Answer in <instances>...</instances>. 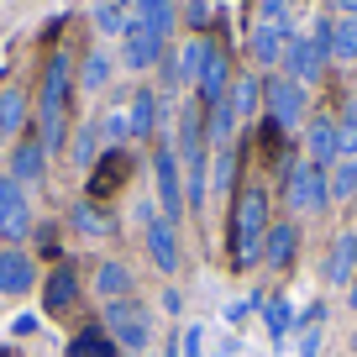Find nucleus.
Returning <instances> with one entry per match:
<instances>
[{
	"label": "nucleus",
	"instance_id": "1",
	"mask_svg": "<svg viewBox=\"0 0 357 357\" xmlns=\"http://www.w3.org/2000/svg\"><path fill=\"white\" fill-rule=\"evenodd\" d=\"M263 221H268V190L263 184H247V190H236V211H231V252L236 263H257L263 257Z\"/></svg>",
	"mask_w": 357,
	"mask_h": 357
},
{
	"label": "nucleus",
	"instance_id": "2",
	"mask_svg": "<svg viewBox=\"0 0 357 357\" xmlns=\"http://www.w3.org/2000/svg\"><path fill=\"white\" fill-rule=\"evenodd\" d=\"M68 95H74V68L63 53H53V63L43 74V147H53V153L68 137Z\"/></svg>",
	"mask_w": 357,
	"mask_h": 357
},
{
	"label": "nucleus",
	"instance_id": "3",
	"mask_svg": "<svg viewBox=\"0 0 357 357\" xmlns=\"http://www.w3.org/2000/svg\"><path fill=\"white\" fill-rule=\"evenodd\" d=\"M105 336H111L116 347L142 357L147 347H153V321H147V310L137 300H111L105 305Z\"/></svg>",
	"mask_w": 357,
	"mask_h": 357
},
{
	"label": "nucleus",
	"instance_id": "4",
	"mask_svg": "<svg viewBox=\"0 0 357 357\" xmlns=\"http://www.w3.org/2000/svg\"><path fill=\"white\" fill-rule=\"evenodd\" d=\"M331 205V190H326V174L315 163H294L289 168V211H305V215H321Z\"/></svg>",
	"mask_w": 357,
	"mask_h": 357
},
{
	"label": "nucleus",
	"instance_id": "5",
	"mask_svg": "<svg viewBox=\"0 0 357 357\" xmlns=\"http://www.w3.org/2000/svg\"><path fill=\"white\" fill-rule=\"evenodd\" d=\"M26 231H32V205H26V190L6 174L0 178V236H6V242H22Z\"/></svg>",
	"mask_w": 357,
	"mask_h": 357
},
{
	"label": "nucleus",
	"instance_id": "6",
	"mask_svg": "<svg viewBox=\"0 0 357 357\" xmlns=\"http://www.w3.org/2000/svg\"><path fill=\"white\" fill-rule=\"evenodd\" d=\"M326 47H315L310 37H289V47H284V68H289V74L284 79H294V84H321V74H326Z\"/></svg>",
	"mask_w": 357,
	"mask_h": 357
},
{
	"label": "nucleus",
	"instance_id": "7",
	"mask_svg": "<svg viewBox=\"0 0 357 357\" xmlns=\"http://www.w3.org/2000/svg\"><path fill=\"white\" fill-rule=\"evenodd\" d=\"M158 168V205H163V221H178V211H184V190H178V147L163 142L153 158Z\"/></svg>",
	"mask_w": 357,
	"mask_h": 357
},
{
	"label": "nucleus",
	"instance_id": "8",
	"mask_svg": "<svg viewBox=\"0 0 357 357\" xmlns=\"http://www.w3.org/2000/svg\"><path fill=\"white\" fill-rule=\"evenodd\" d=\"M163 53H168L163 37H153L147 26H137V22L126 26V37H121V63H126V68H137V74H142V68L163 63Z\"/></svg>",
	"mask_w": 357,
	"mask_h": 357
},
{
	"label": "nucleus",
	"instance_id": "9",
	"mask_svg": "<svg viewBox=\"0 0 357 357\" xmlns=\"http://www.w3.org/2000/svg\"><path fill=\"white\" fill-rule=\"evenodd\" d=\"M268 116L289 132V126H300L305 116V89L294 84V79H279V84H268Z\"/></svg>",
	"mask_w": 357,
	"mask_h": 357
},
{
	"label": "nucleus",
	"instance_id": "10",
	"mask_svg": "<svg viewBox=\"0 0 357 357\" xmlns=\"http://www.w3.org/2000/svg\"><path fill=\"white\" fill-rule=\"evenodd\" d=\"M284 47H289V26H284V22H257L252 26V58L263 68L284 63Z\"/></svg>",
	"mask_w": 357,
	"mask_h": 357
},
{
	"label": "nucleus",
	"instance_id": "11",
	"mask_svg": "<svg viewBox=\"0 0 357 357\" xmlns=\"http://www.w3.org/2000/svg\"><path fill=\"white\" fill-rule=\"evenodd\" d=\"M352 273H357V231H347V236H336L331 252H326V284L347 289V284H352Z\"/></svg>",
	"mask_w": 357,
	"mask_h": 357
},
{
	"label": "nucleus",
	"instance_id": "12",
	"mask_svg": "<svg viewBox=\"0 0 357 357\" xmlns=\"http://www.w3.org/2000/svg\"><path fill=\"white\" fill-rule=\"evenodd\" d=\"M305 153H310V163H336V116H310L305 121Z\"/></svg>",
	"mask_w": 357,
	"mask_h": 357
},
{
	"label": "nucleus",
	"instance_id": "13",
	"mask_svg": "<svg viewBox=\"0 0 357 357\" xmlns=\"http://www.w3.org/2000/svg\"><path fill=\"white\" fill-rule=\"evenodd\" d=\"M37 284V268L26 252H16V247H6L0 252V294H26Z\"/></svg>",
	"mask_w": 357,
	"mask_h": 357
},
{
	"label": "nucleus",
	"instance_id": "14",
	"mask_svg": "<svg viewBox=\"0 0 357 357\" xmlns=\"http://www.w3.org/2000/svg\"><path fill=\"white\" fill-rule=\"evenodd\" d=\"M132 174V153H121V147H111V153L100 158V168H95V178H89V195L95 200H105L111 190H121V178Z\"/></svg>",
	"mask_w": 357,
	"mask_h": 357
},
{
	"label": "nucleus",
	"instance_id": "15",
	"mask_svg": "<svg viewBox=\"0 0 357 357\" xmlns=\"http://www.w3.org/2000/svg\"><path fill=\"white\" fill-rule=\"evenodd\" d=\"M11 178L22 184V190H26V184H43V178H47V147L43 142H22L11 153Z\"/></svg>",
	"mask_w": 357,
	"mask_h": 357
},
{
	"label": "nucleus",
	"instance_id": "16",
	"mask_svg": "<svg viewBox=\"0 0 357 357\" xmlns=\"http://www.w3.org/2000/svg\"><path fill=\"white\" fill-rule=\"evenodd\" d=\"M147 257H153L163 273L178 268V231H174V221H153L147 226Z\"/></svg>",
	"mask_w": 357,
	"mask_h": 357
},
{
	"label": "nucleus",
	"instance_id": "17",
	"mask_svg": "<svg viewBox=\"0 0 357 357\" xmlns=\"http://www.w3.org/2000/svg\"><path fill=\"white\" fill-rule=\"evenodd\" d=\"M132 22H137V26H147L153 37H163V43H168V37H174V22H178V16H174V6H168V0H132Z\"/></svg>",
	"mask_w": 357,
	"mask_h": 357
},
{
	"label": "nucleus",
	"instance_id": "18",
	"mask_svg": "<svg viewBox=\"0 0 357 357\" xmlns=\"http://www.w3.org/2000/svg\"><path fill=\"white\" fill-rule=\"evenodd\" d=\"M294 252H300V231H294L289 221H284V226H268V236H263V257H268V263H273V268H289Z\"/></svg>",
	"mask_w": 357,
	"mask_h": 357
},
{
	"label": "nucleus",
	"instance_id": "19",
	"mask_svg": "<svg viewBox=\"0 0 357 357\" xmlns=\"http://www.w3.org/2000/svg\"><path fill=\"white\" fill-rule=\"evenodd\" d=\"M132 289H137V273H132L126 263H105L100 273H95V294H100L105 305H111V300H126Z\"/></svg>",
	"mask_w": 357,
	"mask_h": 357
},
{
	"label": "nucleus",
	"instance_id": "20",
	"mask_svg": "<svg viewBox=\"0 0 357 357\" xmlns=\"http://www.w3.org/2000/svg\"><path fill=\"white\" fill-rule=\"evenodd\" d=\"M43 294H47V300H43L47 310H63V305H74V300H79V273H74L68 263H58L53 273H47Z\"/></svg>",
	"mask_w": 357,
	"mask_h": 357
},
{
	"label": "nucleus",
	"instance_id": "21",
	"mask_svg": "<svg viewBox=\"0 0 357 357\" xmlns=\"http://www.w3.org/2000/svg\"><path fill=\"white\" fill-rule=\"evenodd\" d=\"M226 89H231V68H226V53H211L205 58V74H200V100L205 105H221Z\"/></svg>",
	"mask_w": 357,
	"mask_h": 357
},
{
	"label": "nucleus",
	"instance_id": "22",
	"mask_svg": "<svg viewBox=\"0 0 357 357\" xmlns=\"http://www.w3.org/2000/svg\"><path fill=\"white\" fill-rule=\"evenodd\" d=\"M22 121H26V89H0V147L11 132H22Z\"/></svg>",
	"mask_w": 357,
	"mask_h": 357
},
{
	"label": "nucleus",
	"instance_id": "23",
	"mask_svg": "<svg viewBox=\"0 0 357 357\" xmlns=\"http://www.w3.org/2000/svg\"><path fill=\"white\" fill-rule=\"evenodd\" d=\"M215 47L205 43V37H195V43H184V53H178V84H200L205 74V58H211Z\"/></svg>",
	"mask_w": 357,
	"mask_h": 357
},
{
	"label": "nucleus",
	"instance_id": "24",
	"mask_svg": "<svg viewBox=\"0 0 357 357\" xmlns=\"http://www.w3.org/2000/svg\"><path fill=\"white\" fill-rule=\"evenodd\" d=\"M126 116H132V137H153V126H158V95H153V89H137V100L126 105Z\"/></svg>",
	"mask_w": 357,
	"mask_h": 357
},
{
	"label": "nucleus",
	"instance_id": "25",
	"mask_svg": "<svg viewBox=\"0 0 357 357\" xmlns=\"http://www.w3.org/2000/svg\"><path fill=\"white\" fill-rule=\"evenodd\" d=\"M331 58L357 63V16H336L331 22Z\"/></svg>",
	"mask_w": 357,
	"mask_h": 357
},
{
	"label": "nucleus",
	"instance_id": "26",
	"mask_svg": "<svg viewBox=\"0 0 357 357\" xmlns=\"http://www.w3.org/2000/svg\"><path fill=\"white\" fill-rule=\"evenodd\" d=\"M126 26H132V11H126L121 0H100V6H95V32L126 37Z\"/></svg>",
	"mask_w": 357,
	"mask_h": 357
},
{
	"label": "nucleus",
	"instance_id": "27",
	"mask_svg": "<svg viewBox=\"0 0 357 357\" xmlns=\"http://www.w3.org/2000/svg\"><path fill=\"white\" fill-rule=\"evenodd\" d=\"M68 357H116V342L105 336V326H84V331L74 336V352Z\"/></svg>",
	"mask_w": 357,
	"mask_h": 357
},
{
	"label": "nucleus",
	"instance_id": "28",
	"mask_svg": "<svg viewBox=\"0 0 357 357\" xmlns=\"http://www.w3.org/2000/svg\"><path fill=\"white\" fill-rule=\"evenodd\" d=\"M326 190H331V200H352L357 195V158H336V168L326 174Z\"/></svg>",
	"mask_w": 357,
	"mask_h": 357
},
{
	"label": "nucleus",
	"instance_id": "29",
	"mask_svg": "<svg viewBox=\"0 0 357 357\" xmlns=\"http://www.w3.org/2000/svg\"><path fill=\"white\" fill-rule=\"evenodd\" d=\"M111 84V58L95 47V53L84 58V68H79V89H105Z\"/></svg>",
	"mask_w": 357,
	"mask_h": 357
},
{
	"label": "nucleus",
	"instance_id": "30",
	"mask_svg": "<svg viewBox=\"0 0 357 357\" xmlns=\"http://www.w3.org/2000/svg\"><path fill=\"white\" fill-rule=\"evenodd\" d=\"M257 310H263L268 336H273V342H284V336H289V300H257Z\"/></svg>",
	"mask_w": 357,
	"mask_h": 357
},
{
	"label": "nucleus",
	"instance_id": "31",
	"mask_svg": "<svg viewBox=\"0 0 357 357\" xmlns=\"http://www.w3.org/2000/svg\"><path fill=\"white\" fill-rule=\"evenodd\" d=\"M231 126H236V111L231 105H211V142H215V153H221V147H231Z\"/></svg>",
	"mask_w": 357,
	"mask_h": 357
},
{
	"label": "nucleus",
	"instance_id": "32",
	"mask_svg": "<svg viewBox=\"0 0 357 357\" xmlns=\"http://www.w3.org/2000/svg\"><path fill=\"white\" fill-rule=\"evenodd\" d=\"M74 226H79L84 236H111V215H105V211H95L89 200L74 211Z\"/></svg>",
	"mask_w": 357,
	"mask_h": 357
},
{
	"label": "nucleus",
	"instance_id": "33",
	"mask_svg": "<svg viewBox=\"0 0 357 357\" xmlns=\"http://www.w3.org/2000/svg\"><path fill=\"white\" fill-rule=\"evenodd\" d=\"M226 105H231L236 116H252L257 111V79H236L231 95H226Z\"/></svg>",
	"mask_w": 357,
	"mask_h": 357
},
{
	"label": "nucleus",
	"instance_id": "34",
	"mask_svg": "<svg viewBox=\"0 0 357 357\" xmlns=\"http://www.w3.org/2000/svg\"><path fill=\"white\" fill-rule=\"evenodd\" d=\"M211 178H215V190H231V184H236V153H231V147H221V153H215V163H211Z\"/></svg>",
	"mask_w": 357,
	"mask_h": 357
},
{
	"label": "nucleus",
	"instance_id": "35",
	"mask_svg": "<svg viewBox=\"0 0 357 357\" xmlns=\"http://www.w3.org/2000/svg\"><path fill=\"white\" fill-rule=\"evenodd\" d=\"M184 174H190V205H205V195H211V168L184 163Z\"/></svg>",
	"mask_w": 357,
	"mask_h": 357
},
{
	"label": "nucleus",
	"instance_id": "36",
	"mask_svg": "<svg viewBox=\"0 0 357 357\" xmlns=\"http://www.w3.org/2000/svg\"><path fill=\"white\" fill-rule=\"evenodd\" d=\"M100 132L111 137V142H126V137H132V116H126V111H111V116L100 121Z\"/></svg>",
	"mask_w": 357,
	"mask_h": 357
},
{
	"label": "nucleus",
	"instance_id": "37",
	"mask_svg": "<svg viewBox=\"0 0 357 357\" xmlns=\"http://www.w3.org/2000/svg\"><path fill=\"white\" fill-rule=\"evenodd\" d=\"M294 357H321V326H300V347Z\"/></svg>",
	"mask_w": 357,
	"mask_h": 357
},
{
	"label": "nucleus",
	"instance_id": "38",
	"mask_svg": "<svg viewBox=\"0 0 357 357\" xmlns=\"http://www.w3.org/2000/svg\"><path fill=\"white\" fill-rule=\"evenodd\" d=\"M95 132H100V126H84V132H79V147H74V163H79V168H89V153H95Z\"/></svg>",
	"mask_w": 357,
	"mask_h": 357
},
{
	"label": "nucleus",
	"instance_id": "39",
	"mask_svg": "<svg viewBox=\"0 0 357 357\" xmlns=\"http://www.w3.org/2000/svg\"><path fill=\"white\" fill-rule=\"evenodd\" d=\"M11 331H16V336H32V331H37V315H16Z\"/></svg>",
	"mask_w": 357,
	"mask_h": 357
},
{
	"label": "nucleus",
	"instance_id": "40",
	"mask_svg": "<svg viewBox=\"0 0 357 357\" xmlns=\"http://www.w3.org/2000/svg\"><path fill=\"white\" fill-rule=\"evenodd\" d=\"M284 6H289V0H263V22H279Z\"/></svg>",
	"mask_w": 357,
	"mask_h": 357
},
{
	"label": "nucleus",
	"instance_id": "41",
	"mask_svg": "<svg viewBox=\"0 0 357 357\" xmlns=\"http://www.w3.org/2000/svg\"><path fill=\"white\" fill-rule=\"evenodd\" d=\"M178 305H184V300H178V289H163V310H168V315H178Z\"/></svg>",
	"mask_w": 357,
	"mask_h": 357
},
{
	"label": "nucleus",
	"instance_id": "42",
	"mask_svg": "<svg viewBox=\"0 0 357 357\" xmlns=\"http://www.w3.org/2000/svg\"><path fill=\"white\" fill-rule=\"evenodd\" d=\"M231 352H236V336H221V347H215L211 357H231Z\"/></svg>",
	"mask_w": 357,
	"mask_h": 357
},
{
	"label": "nucleus",
	"instance_id": "43",
	"mask_svg": "<svg viewBox=\"0 0 357 357\" xmlns=\"http://www.w3.org/2000/svg\"><path fill=\"white\" fill-rule=\"evenodd\" d=\"M342 6V16H357V0H336Z\"/></svg>",
	"mask_w": 357,
	"mask_h": 357
},
{
	"label": "nucleus",
	"instance_id": "44",
	"mask_svg": "<svg viewBox=\"0 0 357 357\" xmlns=\"http://www.w3.org/2000/svg\"><path fill=\"white\" fill-rule=\"evenodd\" d=\"M347 305H352V310H357V284H352V294H347Z\"/></svg>",
	"mask_w": 357,
	"mask_h": 357
},
{
	"label": "nucleus",
	"instance_id": "45",
	"mask_svg": "<svg viewBox=\"0 0 357 357\" xmlns=\"http://www.w3.org/2000/svg\"><path fill=\"white\" fill-rule=\"evenodd\" d=\"M0 357H16V352H6V347H0Z\"/></svg>",
	"mask_w": 357,
	"mask_h": 357
},
{
	"label": "nucleus",
	"instance_id": "46",
	"mask_svg": "<svg viewBox=\"0 0 357 357\" xmlns=\"http://www.w3.org/2000/svg\"><path fill=\"white\" fill-rule=\"evenodd\" d=\"M352 347H357V331H352Z\"/></svg>",
	"mask_w": 357,
	"mask_h": 357
},
{
	"label": "nucleus",
	"instance_id": "47",
	"mask_svg": "<svg viewBox=\"0 0 357 357\" xmlns=\"http://www.w3.org/2000/svg\"><path fill=\"white\" fill-rule=\"evenodd\" d=\"M142 357H147V352H142Z\"/></svg>",
	"mask_w": 357,
	"mask_h": 357
}]
</instances>
